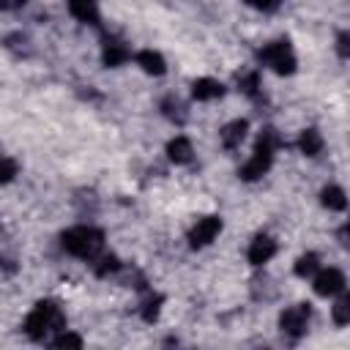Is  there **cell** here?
I'll return each instance as SVG.
<instances>
[{
  "mask_svg": "<svg viewBox=\"0 0 350 350\" xmlns=\"http://www.w3.org/2000/svg\"><path fill=\"white\" fill-rule=\"evenodd\" d=\"M167 156H170L175 164L191 161V142H189L186 137H175V139L167 145Z\"/></svg>",
  "mask_w": 350,
  "mask_h": 350,
  "instance_id": "14",
  "label": "cell"
},
{
  "mask_svg": "<svg viewBox=\"0 0 350 350\" xmlns=\"http://www.w3.org/2000/svg\"><path fill=\"white\" fill-rule=\"evenodd\" d=\"M317 271V254H304V257H298V262H295V273L298 276H312Z\"/></svg>",
  "mask_w": 350,
  "mask_h": 350,
  "instance_id": "17",
  "label": "cell"
},
{
  "mask_svg": "<svg viewBox=\"0 0 350 350\" xmlns=\"http://www.w3.org/2000/svg\"><path fill=\"white\" fill-rule=\"evenodd\" d=\"M246 129H249V123L246 120H232V123H227L224 129H221V142H224V148H238L241 142H243V137H246Z\"/></svg>",
  "mask_w": 350,
  "mask_h": 350,
  "instance_id": "11",
  "label": "cell"
},
{
  "mask_svg": "<svg viewBox=\"0 0 350 350\" xmlns=\"http://www.w3.org/2000/svg\"><path fill=\"white\" fill-rule=\"evenodd\" d=\"M55 347H82V339L77 336V334H60L57 339H55Z\"/></svg>",
  "mask_w": 350,
  "mask_h": 350,
  "instance_id": "22",
  "label": "cell"
},
{
  "mask_svg": "<svg viewBox=\"0 0 350 350\" xmlns=\"http://www.w3.org/2000/svg\"><path fill=\"white\" fill-rule=\"evenodd\" d=\"M323 205L331 208V211H345V205H347L345 191L339 186H325L323 189Z\"/></svg>",
  "mask_w": 350,
  "mask_h": 350,
  "instance_id": "16",
  "label": "cell"
},
{
  "mask_svg": "<svg viewBox=\"0 0 350 350\" xmlns=\"http://www.w3.org/2000/svg\"><path fill=\"white\" fill-rule=\"evenodd\" d=\"M339 55H342V57H347V33H342V36H339Z\"/></svg>",
  "mask_w": 350,
  "mask_h": 350,
  "instance_id": "26",
  "label": "cell"
},
{
  "mask_svg": "<svg viewBox=\"0 0 350 350\" xmlns=\"http://www.w3.org/2000/svg\"><path fill=\"white\" fill-rule=\"evenodd\" d=\"M137 63L148 71V74H164V57L159 55V52H153V49H142L139 55H137Z\"/></svg>",
  "mask_w": 350,
  "mask_h": 350,
  "instance_id": "15",
  "label": "cell"
},
{
  "mask_svg": "<svg viewBox=\"0 0 350 350\" xmlns=\"http://www.w3.org/2000/svg\"><path fill=\"white\" fill-rule=\"evenodd\" d=\"M219 230H221V219H219V216H205V219H200V221L191 227V232H189V243H191L194 249L208 246V243L219 235Z\"/></svg>",
  "mask_w": 350,
  "mask_h": 350,
  "instance_id": "6",
  "label": "cell"
},
{
  "mask_svg": "<svg viewBox=\"0 0 350 350\" xmlns=\"http://www.w3.org/2000/svg\"><path fill=\"white\" fill-rule=\"evenodd\" d=\"M334 320H336L339 325H347V320H350V298H347V295L336 301V306H334Z\"/></svg>",
  "mask_w": 350,
  "mask_h": 350,
  "instance_id": "18",
  "label": "cell"
},
{
  "mask_svg": "<svg viewBox=\"0 0 350 350\" xmlns=\"http://www.w3.org/2000/svg\"><path fill=\"white\" fill-rule=\"evenodd\" d=\"M241 88H243V93L254 96V93H257V74H246V77H241Z\"/></svg>",
  "mask_w": 350,
  "mask_h": 350,
  "instance_id": "24",
  "label": "cell"
},
{
  "mask_svg": "<svg viewBox=\"0 0 350 350\" xmlns=\"http://www.w3.org/2000/svg\"><path fill=\"white\" fill-rule=\"evenodd\" d=\"M345 290V273L336 268H325L314 276V293L317 295H336Z\"/></svg>",
  "mask_w": 350,
  "mask_h": 350,
  "instance_id": "7",
  "label": "cell"
},
{
  "mask_svg": "<svg viewBox=\"0 0 350 350\" xmlns=\"http://www.w3.org/2000/svg\"><path fill=\"white\" fill-rule=\"evenodd\" d=\"M224 93V85L219 79H211V77H202L191 85V96L197 101H211V98H219Z\"/></svg>",
  "mask_w": 350,
  "mask_h": 350,
  "instance_id": "9",
  "label": "cell"
},
{
  "mask_svg": "<svg viewBox=\"0 0 350 350\" xmlns=\"http://www.w3.org/2000/svg\"><path fill=\"white\" fill-rule=\"evenodd\" d=\"M68 11L79 22H88V25L98 22V3L96 0H68Z\"/></svg>",
  "mask_w": 350,
  "mask_h": 350,
  "instance_id": "10",
  "label": "cell"
},
{
  "mask_svg": "<svg viewBox=\"0 0 350 350\" xmlns=\"http://www.w3.org/2000/svg\"><path fill=\"white\" fill-rule=\"evenodd\" d=\"M298 148H301V153H306V156H317V153L323 150V137H320V131H317V129H306V131H301V137H298Z\"/></svg>",
  "mask_w": 350,
  "mask_h": 350,
  "instance_id": "13",
  "label": "cell"
},
{
  "mask_svg": "<svg viewBox=\"0 0 350 350\" xmlns=\"http://www.w3.org/2000/svg\"><path fill=\"white\" fill-rule=\"evenodd\" d=\"M129 60V49L123 41H115V38H107L104 44V63L107 66H120Z\"/></svg>",
  "mask_w": 350,
  "mask_h": 350,
  "instance_id": "12",
  "label": "cell"
},
{
  "mask_svg": "<svg viewBox=\"0 0 350 350\" xmlns=\"http://www.w3.org/2000/svg\"><path fill=\"white\" fill-rule=\"evenodd\" d=\"M14 175H16V161H14V159L0 156V183L14 180Z\"/></svg>",
  "mask_w": 350,
  "mask_h": 350,
  "instance_id": "21",
  "label": "cell"
},
{
  "mask_svg": "<svg viewBox=\"0 0 350 350\" xmlns=\"http://www.w3.org/2000/svg\"><path fill=\"white\" fill-rule=\"evenodd\" d=\"M273 150H276V134H273V129H265L260 134V139H257V148H254L252 159L241 167V178L243 180H257L260 175H265L271 170Z\"/></svg>",
  "mask_w": 350,
  "mask_h": 350,
  "instance_id": "3",
  "label": "cell"
},
{
  "mask_svg": "<svg viewBox=\"0 0 350 350\" xmlns=\"http://www.w3.org/2000/svg\"><path fill=\"white\" fill-rule=\"evenodd\" d=\"M63 325H66V317H63L60 306L52 304V301H41V304H36V309L27 314V320H25V334H27L30 339H44V336L52 334V331H63Z\"/></svg>",
  "mask_w": 350,
  "mask_h": 350,
  "instance_id": "1",
  "label": "cell"
},
{
  "mask_svg": "<svg viewBox=\"0 0 350 350\" xmlns=\"http://www.w3.org/2000/svg\"><path fill=\"white\" fill-rule=\"evenodd\" d=\"M309 317H312V309H309L306 304H295V306H290V309L282 312L279 325H282L284 334H290V336H301V334L306 331V325H309Z\"/></svg>",
  "mask_w": 350,
  "mask_h": 350,
  "instance_id": "5",
  "label": "cell"
},
{
  "mask_svg": "<svg viewBox=\"0 0 350 350\" xmlns=\"http://www.w3.org/2000/svg\"><path fill=\"white\" fill-rule=\"evenodd\" d=\"M260 60L265 66H271L276 74H293L295 71V57H293V49H290L287 41H273V44L262 46Z\"/></svg>",
  "mask_w": 350,
  "mask_h": 350,
  "instance_id": "4",
  "label": "cell"
},
{
  "mask_svg": "<svg viewBox=\"0 0 350 350\" xmlns=\"http://www.w3.org/2000/svg\"><path fill=\"white\" fill-rule=\"evenodd\" d=\"M164 107H167L164 112H167L172 120H175V118H178V120H183V118H186V112H180V109H183V104H180V101H172V98H170Z\"/></svg>",
  "mask_w": 350,
  "mask_h": 350,
  "instance_id": "23",
  "label": "cell"
},
{
  "mask_svg": "<svg viewBox=\"0 0 350 350\" xmlns=\"http://www.w3.org/2000/svg\"><path fill=\"white\" fill-rule=\"evenodd\" d=\"M118 268H120L118 257H115V254H107V257H101V260H98V265H96V273H98V276H107V273H115Z\"/></svg>",
  "mask_w": 350,
  "mask_h": 350,
  "instance_id": "19",
  "label": "cell"
},
{
  "mask_svg": "<svg viewBox=\"0 0 350 350\" xmlns=\"http://www.w3.org/2000/svg\"><path fill=\"white\" fill-rule=\"evenodd\" d=\"M159 306H161V295L148 298V301H145V306H142V317H145L148 323H153V320L159 317Z\"/></svg>",
  "mask_w": 350,
  "mask_h": 350,
  "instance_id": "20",
  "label": "cell"
},
{
  "mask_svg": "<svg viewBox=\"0 0 350 350\" xmlns=\"http://www.w3.org/2000/svg\"><path fill=\"white\" fill-rule=\"evenodd\" d=\"M8 5H11L8 0H0V8H8Z\"/></svg>",
  "mask_w": 350,
  "mask_h": 350,
  "instance_id": "27",
  "label": "cell"
},
{
  "mask_svg": "<svg viewBox=\"0 0 350 350\" xmlns=\"http://www.w3.org/2000/svg\"><path fill=\"white\" fill-rule=\"evenodd\" d=\"M101 246H104V235L96 227H71L68 232H63V249L74 257L90 260L101 252Z\"/></svg>",
  "mask_w": 350,
  "mask_h": 350,
  "instance_id": "2",
  "label": "cell"
},
{
  "mask_svg": "<svg viewBox=\"0 0 350 350\" xmlns=\"http://www.w3.org/2000/svg\"><path fill=\"white\" fill-rule=\"evenodd\" d=\"M273 254H276V243H273V238H268V235H257V238L252 241V246H249V262H252V265H262V262H268Z\"/></svg>",
  "mask_w": 350,
  "mask_h": 350,
  "instance_id": "8",
  "label": "cell"
},
{
  "mask_svg": "<svg viewBox=\"0 0 350 350\" xmlns=\"http://www.w3.org/2000/svg\"><path fill=\"white\" fill-rule=\"evenodd\" d=\"M254 8H260V11H276L279 5H282V0H249Z\"/></svg>",
  "mask_w": 350,
  "mask_h": 350,
  "instance_id": "25",
  "label": "cell"
}]
</instances>
